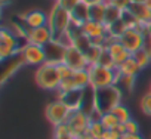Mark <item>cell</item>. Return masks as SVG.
Segmentation results:
<instances>
[{"label": "cell", "mask_w": 151, "mask_h": 139, "mask_svg": "<svg viewBox=\"0 0 151 139\" xmlns=\"http://www.w3.org/2000/svg\"><path fill=\"white\" fill-rule=\"evenodd\" d=\"M122 104V89L117 85L93 90V108L101 114L113 111Z\"/></svg>", "instance_id": "6da1fadb"}, {"label": "cell", "mask_w": 151, "mask_h": 139, "mask_svg": "<svg viewBox=\"0 0 151 139\" xmlns=\"http://www.w3.org/2000/svg\"><path fill=\"white\" fill-rule=\"evenodd\" d=\"M88 71H89V79H91V87L93 90L117 85V80L120 76L116 68H107L98 64L89 65Z\"/></svg>", "instance_id": "7a4b0ae2"}, {"label": "cell", "mask_w": 151, "mask_h": 139, "mask_svg": "<svg viewBox=\"0 0 151 139\" xmlns=\"http://www.w3.org/2000/svg\"><path fill=\"white\" fill-rule=\"evenodd\" d=\"M21 40H27V39L21 37V36L15 34L12 30L3 27L2 31H0V59L6 61L9 58L18 56L21 49L25 44V43L22 44Z\"/></svg>", "instance_id": "3957f363"}, {"label": "cell", "mask_w": 151, "mask_h": 139, "mask_svg": "<svg viewBox=\"0 0 151 139\" xmlns=\"http://www.w3.org/2000/svg\"><path fill=\"white\" fill-rule=\"evenodd\" d=\"M61 80L62 79L58 73L56 64L45 62L43 65L37 67V70H36V83L43 90H47V92L58 90Z\"/></svg>", "instance_id": "277c9868"}, {"label": "cell", "mask_w": 151, "mask_h": 139, "mask_svg": "<svg viewBox=\"0 0 151 139\" xmlns=\"http://www.w3.org/2000/svg\"><path fill=\"white\" fill-rule=\"evenodd\" d=\"M70 24H71V14L65 11L62 6H59L58 3H55L47 14V25L53 33V39L64 34L68 30Z\"/></svg>", "instance_id": "5b68a950"}, {"label": "cell", "mask_w": 151, "mask_h": 139, "mask_svg": "<svg viewBox=\"0 0 151 139\" xmlns=\"http://www.w3.org/2000/svg\"><path fill=\"white\" fill-rule=\"evenodd\" d=\"M71 112L73 111L68 108V105L64 101H61V99H56V101L50 102L46 107V118L53 127L67 123L70 115H71Z\"/></svg>", "instance_id": "8992f818"}, {"label": "cell", "mask_w": 151, "mask_h": 139, "mask_svg": "<svg viewBox=\"0 0 151 139\" xmlns=\"http://www.w3.org/2000/svg\"><path fill=\"white\" fill-rule=\"evenodd\" d=\"M19 56L22 58L25 65H34V67H40V65H43L47 61L45 46L33 44V43H28V42L21 49Z\"/></svg>", "instance_id": "52a82bcc"}, {"label": "cell", "mask_w": 151, "mask_h": 139, "mask_svg": "<svg viewBox=\"0 0 151 139\" xmlns=\"http://www.w3.org/2000/svg\"><path fill=\"white\" fill-rule=\"evenodd\" d=\"M91 121H92V118H91V115L86 111L77 110V111H73L71 112L67 124H68L73 136L74 138H79V136H82L83 133L88 132V127H89Z\"/></svg>", "instance_id": "ba28073f"}, {"label": "cell", "mask_w": 151, "mask_h": 139, "mask_svg": "<svg viewBox=\"0 0 151 139\" xmlns=\"http://www.w3.org/2000/svg\"><path fill=\"white\" fill-rule=\"evenodd\" d=\"M144 40H145V34H144L142 28H127L119 39V42L130 53L141 50L142 46H144Z\"/></svg>", "instance_id": "9c48e42d"}, {"label": "cell", "mask_w": 151, "mask_h": 139, "mask_svg": "<svg viewBox=\"0 0 151 139\" xmlns=\"http://www.w3.org/2000/svg\"><path fill=\"white\" fill-rule=\"evenodd\" d=\"M83 33L86 36H89L93 42V44H104L107 42V36H108V30L105 24L101 22H95V21H88L83 24Z\"/></svg>", "instance_id": "30bf717a"}, {"label": "cell", "mask_w": 151, "mask_h": 139, "mask_svg": "<svg viewBox=\"0 0 151 139\" xmlns=\"http://www.w3.org/2000/svg\"><path fill=\"white\" fill-rule=\"evenodd\" d=\"M64 62L71 68V70H86L89 67V62H88V58L86 55L79 50L77 47L74 46H68L67 50H65V56H64Z\"/></svg>", "instance_id": "8fae6325"}, {"label": "cell", "mask_w": 151, "mask_h": 139, "mask_svg": "<svg viewBox=\"0 0 151 139\" xmlns=\"http://www.w3.org/2000/svg\"><path fill=\"white\" fill-rule=\"evenodd\" d=\"M25 37H27L28 43L46 46L47 43H50L53 40V33L49 25H43V27H37V28H27Z\"/></svg>", "instance_id": "7c38bea8"}, {"label": "cell", "mask_w": 151, "mask_h": 139, "mask_svg": "<svg viewBox=\"0 0 151 139\" xmlns=\"http://www.w3.org/2000/svg\"><path fill=\"white\" fill-rule=\"evenodd\" d=\"M105 49H107V52L111 55V58L114 59V62H116V67L117 65H120L122 62H124L126 59H129L130 56H132V53L117 40V39H113V40H110L107 44H105Z\"/></svg>", "instance_id": "4fadbf2b"}, {"label": "cell", "mask_w": 151, "mask_h": 139, "mask_svg": "<svg viewBox=\"0 0 151 139\" xmlns=\"http://www.w3.org/2000/svg\"><path fill=\"white\" fill-rule=\"evenodd\" d=\"M21 18H22L21 24L25 28H37V27L47 25V14L43 12V11H40V9L30 11V12L24 14Z\"/></svg>", "instance_id": "5bb4252c"}, {"label": "cell", "mask_w": 151, "mask_h": 139, "mask_svg": "<svg viewBox=\"0 0 151 139\" xmlns=\"http://www.w3.org/2000/svg\"><path fill=\"white\" fill-rule=\"evenodd\" d=\"M83 92L85 90H71L67 93H58V99L64 101L71 111H77V110H82L83 107V99H85Z\"/></svg>", "instance_id": "9a60e30c"}, {"label": "cell", "mask_w": 151, "mask_h": 139, "mask_svg": "<svg viewBox=\"0 0 151 139\" xmlns=\"http://www.w3.org/2000/svg\"><path fill=\"white\" fill-rule=\"evenodd\" d=\"M45 50H46V56H47V61L46 62H52V64L64 62V56H65L67 47L62 46L59 42L52 40L50 43H47L45 46Z\"/></svg>", "instance_id": "2e32d148"}, {"label": "cell", "mask_w": 151, "mask_h": 139, "mask_svg": "<svg viewBox=\"0 0 151 139\" xmlns=\"http://www.w3.org/2000/svg\"><path fill=\"white\" fill-rule=\"evenodd\" d=\"M127 11L139 21L142 27L151 22V8L147 6V3H132Z\"/></svg>", "instance_id": "e0dca14e"}, {"label": "cell", "mask_w": 151, "mask_h": 139, "mask_svg": "<svg viewBox=\"0 0 151 139\" xmlns=\"http://www.w3.org/2000/svg\"><path fill=\"white\" fill-rule=\"evenodd\" d=\"M116 70H117L122 76H132V77H136V76L141 73V67H139L138 62L133 59V56H130L129 59H126V61L122 62L120 65H117Z\"/></svg>", "instance_id": "ac0fdd59"}, {"label": "cell", "mask_w": 151, "mask_h": 139, "mask_svg": "<svg viewBox=\"0 0 151 139\" xmlns=\"http://www.w3.org/2000/svg\"><path fill=\"white\" fill-rule=\"evenodd\" d=\"M74 86L77 90H86L91 87V79H89V71L86 70H76L71 76Z\"/></svg>", "instance_id": "d6986e66"}, {"label": "cell", "mask_w": 151, "mask_h": 139, "mask_svg": "<svg viewBox=\"0 0 151 139\" xmlns=\"http://www.w3.org/2000/svg\"><path fill=\"white\" fill-rule=\"evenodd\" d=\"M71 21H74L76 24H80V25L88 22L89 21V6L86 3L80 2L77 5V8L71 12Z\"/></svg>", "instance_id": "ffe728a7"}, {"label": "cell", "mask_w": 151, "mask_h": 139, "mask_svg": "<svg viewBox=\"0 0 151 139\" xmlns=\"http://www.w3.org/2000/svg\"><path fill=\"white\" fill-rule=\"evenodd\" d=\"M24 65V61H22V58L18 55V56H15V59L12 58V62L5 68V71H3V76H2V85H5L6 82H8V79L9 77H12L18 70L21 68Z\"/></svg>", "instance_id": "44dd1931"}, {"label": "cell", "mask_w": 151, "mask_h": 139, "mask_svg": "<svg viewBox=\"0 0 151 139\" xmlns=\"http://www.w3.org/2000/svg\"><path fill=\"white\" fill-rule=\"evenodd\" d=\"M105 9H107V3H99V5L89 6V19H91V21H95V22L104 24Z\"/></svg>", "instance_id": "7402d4cb"}, {"label": "cell", "mask_w": 151, "mask_h": 139, "mask_svg": "<svg viewBox=\"0 0 151 139\" xmlns=\"http://www.w3.org/2000/svg\"><path fill=\"white\" fill-rule=\"evenodd\" d=\"M122 16H123V11L122 9H119L117 6H114V5H110V3H107V9H105V19H104V24L108 27V25H111L113 22H116V21H119V19H122Z\"/></svg>", "instance_id": "603a6c76"}, {"label": "cell", "mask_w": 151, "mask_h": 139, "mask_svg": "<svg viewBox=\"0 0 151 139\" xmlns=\"http://www.w3.org/2000/svg\"><path fill=\"white\" fill-rule=\"evenodd\" d=\"M104 50H105V46H104V44H93V46L85 53L86 58H88L89 65H96V64L99 62V59H101Z\"/></svg>", "instance_id": "cb8c5ba5"}, {"label": "cell", "mask_w": 151, "mask_h": 139, "mask_svg": "<svg viewBox=\"0 0 151 139\" xmlns=\"http://www.w3.org/2000/svg\"><path fill=\"white\" fill-rule=\"evenodd\" d=\"M73 46L77 47L79 50H82L83 53H86L92 46H93V42L89 36H86L85 33H82L80 36H77L76 39H73Z\"/></svg>", "instance_id": "d4e9b609"}, {"label": "cell", "mask_w": 151, "mask_h": 139, "mask_svg": "<svg viewBox=\"0 0 151 139\" xmlns=\"http://www.w3.org/2000/svg\"><path fill=\"white\" fill-rule=\"evenodd\" d=\"M107 30H108V36H110L111 39H117V40H119L120 36L127 30V27H126V24H124L123 19H119V21L113 22L111 25H108Z\"/></svg>", "instance_id": "484cf974"}, {"label": "cell", "mask_w": 151, "mask_h": 139, "mask_svg": "<svg viewBox=\"0 0 151 139\" xmlns=\"http://www.w3.org/2000/svg\"><path fill=\"white\" fill-rule=\"evenodd\" d=\"M101 123H102V126L105 127V130H111V129H117L119 127V124H120V121L117 120V117L110 111V112H104L102 115H101Z\"/></svg>", "instance_id": "4316f807"}, {"label": "cell", "mask_w": 151, "mask_h": 139, "mask_svg": "<svg viewBox=\"0 0 151 139\" xmlns=\"http://www.w3.org/2000/svg\"><path fill=\"white\" fill-rule=\"evenodd\" d=\"M52 139H74V136H73L68 124L64 123V124L53 127V138Z\"/></svg>", "instance_id": "83f0119b"}, {"label": "cell", "mask_w": 151, "mask_h": 139, "mask_svg": "<svg viewBox=\"0 0 151 139\" xmlns=\"http://www.w3.org/2000/svg\"><path fill=\"white\" fill-rule=\"evenodd\" d=\"M88 133H91L95 139H102V136L105 133V127L102 126L101 120H92L88 127Z\"/></svg>", "instance_id": "f1b7e54d"}, {"label": "cell", "mask_w": 151, "mask_h": 139, "mask_svg": "<svg viewBox=\"0 0 151 139\" xmlns=\"http://www.w3.org/2000/svg\"><path fill=\"white\" fill-rule=\"evenodd\" d=\"M120 74V73H119ZM135 80L136 77H132V76H119V80H117V86L120 89H124L126 92H132L133 87H135Z\"/></svg>", "instance_id": "f546056e"}, {"label": "cell", "mask_w": 151, "mask_h": 139, "mask_svg": "<svg viewBox=\"0 0 151 139\" xmlns=\"http://www.w3.org/2000/svg\"><path fill=\"white\" fill-rule=\"evenodd\" d=\"M132 56H133V59L138 62V65L141 67V70L147 68V67L151 64V56H150L144 49H141V50H138V52L132 53Z\"/></svg>", "instance_id": "4dcf8cb0"}, {"label": "cell", "mask_w": 151, "mask_h": 139, "mask_svg": "<svg viewBox=\"0 0 151 139\" xmlns=\"http://www.w3.org/2000/svg\"><path fill=\"white\" fill-rule=\"evenodd\" d=\"M116 117H117V120L120 121V123H126L127 120H130L132 118V115H130V111L127 110V107H124L123 104H120V105H117L113 111H111Z\"/></svg>", "instance_id": "1f68e13d"}, {"label": "cell", "mask_w": 151, "mask_h": 139, "mask_svg": "<svg viewBox=\"0 0 151 139\" xmlns=\"http://www.w3.org/2000/svg\"><path fill=\"white\" fill-rule=\"evenodd\" d=\"M139 108L145 115L151 117V92L150 90L145 95H142V98L139 101Z\"/></svg>", "instance_id": "d6a6232c"}, {"label": "cell", "mask_w": 151, "mask_h": 139, "mask_svg": "<svg viewBox=\"0 0 151 139\" xmlns=\"http://www.w3.org/2000/svg\"><path fill=\"white\" fill-rule=\"evenodd\" d=\"M122 19L124 21V24H126V27L127 28H142V25L139 24V21L126 9V11H123V16H122Z\"/></svg>", "instance_id": "836d02e7"}, {"label": "cell", "mask_w": 151, "mask_h": 139, "mask_svg": "<svg viewBox=\"0 0 151 139\" xmlns=\"http://www.w3.org/2000/svg\"><path fill=\"white\" fill-rule=\"evenodd\" d=\"M82 2V0H56V3L59 5V6H62L65 11H68L70 14L77 8V5Z\"/></svg>", "instance_id": "e575fe53"}, {"label": "cell", "mask_w": 151, "mask_h": 139, "mask_svg": "<svg viewBox=\"0 0 151 139\" xmlns=\"http://www.w3.org/2000/svg\"><path fill=\"white\" fill-rule=\"evenodd\" d=\"M56 68H58V73H59L61 79H68V77H71L73 73H74V70H71L65 62H59V64H56Z\"/></svg>", "instance_id": "d590c367"}, {"label": "cell", "mask_w": 151, "mask_h": 139, "mask_svg": "<svg viewBox=\"0 0 151 139\" xmlns=\"http://www.w3.org/2000/svg\"><path fill=\"white\" fill-rule=\"evenodd\" d=\"M98 65H102V67H107V68H116V62H114V59L111 58V55L107 52V49L104 50V53H102V56H101Z\"/></svg>", "instance_id": "8d00e7d4"}, {"label": "cell", "mask_w": 151, "mask_h": 139, "mask_svg": "<svg viewBox=\"0 0 151 139\" xmlns=\"http://www.w3.org/2000/svg\"><path fill=\"white\" fill-rule=\"evenodd\" d=\"M123 124H124V133H133V135L139 133V124H138L136 120L130 118V120H127Z\"/></svg>", "instance_id": "74e56055"}, {"label": "cell", "mask_w": 151, "mask_h": 139, "mask_svg": "<svg viewBox=\"0 0 151 139\" xmlns=\"http://www.w3.org/2000/svg\"><path fill=\"white\" fill-rule=\"evenodd\" d=\"M107 3L114 5V6H117V8L122 9V11H126V9H129V6H130L133 2H132V0H107Z\"/></svg>", "instance_id": "f35d334b"}, {"label": "cell", "mask_w": 151, "mask_h": 139, "mask_svg": "<svg viewBox=\"0 0 151 139\" xmlns=\"http://www.w3.org/2000/svg\"><path fill=\"white\" fill-rule=\"evenodd\" d=\"M122 138V133L117 130V129H111V130H105L102 139H120Z\"/></svg>", "instance_id": "ab89813d"}, {"label": "cell", "mask_w": 151, "mask_h": 139, "mask_svg": "<svg viewBox=\"0 0 151 139\" xmlns=\"http://www.w3.org/2000/svg\"><path fill=\"white\" fill-rule=\"evenodd\" d=\"M144 34H145V40H144L142 49L151 56V34H148V33H144Z\"/></svg>", "instance_id": "60d3db41"}, {"label": "cell", "mask_w": 151, "mask_h": 139, "mask_svg": "<svg viewBox=\"0 0 151 139\" xmlns=\"http://www.w3.org/2000/svg\"><path fill=\"white\" fill-rule=\"evenodd\" d=\"M120 139H144V136L141 133H136V135H133V133H123Z\"/></svg>", "instance_id": "b9f144b4"}, {"label": "cell", "mask_w": 151, "mask_h": 139, "mask_svg": "<svg viewBox=\"0 0 151 139\" xmlns=\"http://www.w3.org/2000/svg\"><path fill=\"white\" fill-rule=\"evenodd\" d=\"M83 3H86L88 6H93V5H99V3H107V0H82Z\"/></svg>", "instance_id": "7bdbcfd3"}, {"label": "cell", "mask_w": 151, "mask_h": 139, "mask_svg": "<svg viewBox=\"0 0 151 139\" xmlns=\"http://www.w3.org/2000/svg\"><path fill=\"white\" fill-rule=\"evenodd\" d=\"M80 138H82V139H95V138H93V136H92L91 133H88V132H86V133H83V135H82Z\"/></svg>", "instance_id": "ee69618b"}, {"label": "cell", "mask_w": 151, "mask_h": 139, "mask_svg": "<svg viewBox=\"0 0 151 139\" xmlns=\"http://www.w3.org/2000/svg\"><path fill=\"white\" fill-rule=\"evenodd\" d=\"M142 30H144V33H148V34H151V22H150L148 25L142 27Z\"/></svg>", "instance_id": "f6af8a7d"}, {"label": "cell", "mask_w": 151, "mask_h": 139, "mask_svg": "<svg viewBox=\"0 0 151 139\" xmlns=\"http://www.w3.org/2000/svg\"><path fill=\"white\" fill-rule=\"evenodd\" d=\"M14 2V0H0V3H2V6H8Z\"/></svg>", "instance_id": "bcb514c9"}, {"label": "cell", "mask_w": 151, "mask_h": 139, "mask_svg": "<svg viewBox=\"0 0 151 139\" xmlns=\"http://www.w3.org/2000/svg\"><path fill=\"white\" fill-rule=\"evenodd\" d=\"M133 3H145V0H132Z\"/></svg>", "instance_id": "7dc6e473"}, {"label": "cell", "mask_w": 151, "mask_h": 139, "mask_svg": "<svg viewBox=\"0 0 151 139\" xmlns=\"http://www.w3.org/2000/svg\"><path fill=\"white\" fill-rule=\"evenodd\" d=\"M145 3H147V6H150V8H151V0H145Z\"/></svg>", "instance_id": "c3c4849f"}, {"label": "cell", "mask_w": 151, "mask_h": 139, "mask_svg": "<svg viewBox=\"0 0 151 139\" xmlns=\"http://www.w3.org/2000/svg\"><path fill=\"white\" fill-rule=\"evenodd\" d=\"M74 139H82V138H80V136H79V138H74Z\"/></svg>", "instance_id": "681fc988"}, {"label": "cell", "mask_w": 151, "mask_h": 139, "mask_svg": "<svg viewBox=\"0 0 151 139\" xmlns=\"http://www.w3.org/2000/svg\"><path fill=\"white\" fill-rule=\"evenodd\" d=\"M150 92H151V83H150Z\"/></svg>", "instance_id": "f907efd6"}]
</instances>
